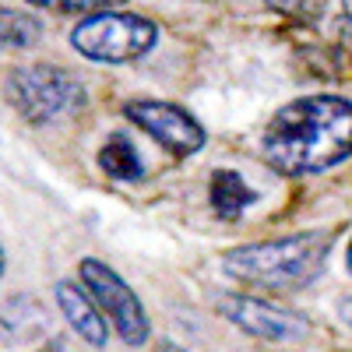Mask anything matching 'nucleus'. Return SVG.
Here are the masks:
<instances>
[{
	"label": "nucleus",
	"instance_id": "nucleus-17",
	"mask_svg": "<svg viewBox=\"0 0 352 352\" xmlns=\"http://www.w3.org/2000/svg\"><path fill=\"white\" fill-rule=\"evenodd\" d=\"M155 352H187V349H184V345H176V342H159Z\"/></svg>",
	"mask_w": 352,
	"mask_h": 352
},
{
	"label": "nucleus",
	"instance_id": "nucleus-4",
	"mask_svg": "<svg viewBox=\"0 0 352 352\" xmlns=\"http://www.w3.org/2000/svg\"><path fill=\"white\" fill-rule=\"evenodd\" d=\"M159 43V25L131 11L85 14L71 28V46L92 64H131L148 56Z\"/></svg>",
	"mask_w": 352,
	"mask_h": 352
},
{
	"label": "nucleus",
	"instance_id": "nucleus-9",
	"mask_svg": "<svg viewBox=\"0 0 352 352\" xmlns=\"http://www.w3.org/2000/svg\"><path fill=\"white\" fill-rule=\"evenodd\" d=\"M208 201H212V212L222 222H240L247 215V208L257 204V190L236 169H215L212 184H208Z\"/></svg>",
	"mask_w": 352,
	"mask_h": 352
},
{
	"label": "nucleus",
	"instance_id": "nucleus-3",
	"mask_svg": "<svg viewBox=\"0 0 352 352\" xmlns=\"http://www.w3.org/2000/svg\"><path fill=\"white\" fill-rule=\"evenodd\" d=\"M4 96L28 124L64 120V116H74L88 102L85 85L67 67H56V64H21L8 71Z\"/></svg>",
	"mask_w": 352,
	"mask_h": 352
},
{
	"label": "nucleus",
	"instance_id": "nucleus-15",
	"mask_svg": "<svg viewBox=\"0 0 352 352\" xmlns=\"http://www.w3.org/2000/svg\"><path fill=\"white\" fill-rule=\"evenodd\" d=\"M338 317H342V320H345V324L352 328V296H345V300L338 303Z\"/></svg>",
	"mask_w": 352,
	"mask_h": 352
},
{
	"label": "nucleus",
	"instance_id": "nucleus-16",
	"mask_svg": "<svg viewBox=\"0 0 352 352\" xmlns=\"http://www.w3.org/2000/svg\"><path fill=\"white\" fill-rule=\"evenodd\" d=\"M36 352H67V349H64V342H56V338H53V342H46V345L36 349Z\"/></svg>",
	"mask_w": 352,
	"mask_h": 352
},
{
	"label": "nucleus",
	"instance_id": "nucleus-8",
	"mask_svg": "<svg viewBox=\"0 0 352 352\" xmlns=\"http://www.w3.org/2000/svg\"><path fill=\"white\" fill-rule=\"evenodd\" d=\"M53 296H56V310L64 314V320L74 328L78 338H85L92 349H102L109 342V320L99 310V303L92 300V292H88L81 282L60 278L53 285Z\"/></svg>",
	"mask_w": 352,
	"mask_h": 352
},
{
	"label": "nucleus",
	"instance_id": "nucleus-18",
	"mask_svg": "<svg viewBox=\"0 0 352 352\" xmlns=\"http://www.w3.org/2000/svg\"><path fill=\"white\" fill-rule=\"evenodd\" d=\"M4 272H8V254H4V243H0V278H4Z\"/></svg>",
	"mask_w": 352,
	"mask_h": 352
},
{
	"label": "nucleus",
	"instance_id": "nucleus-7",
	"mask_svg": "<svg viewBox=\"0 0 352 352\" xmlns=\"http://www.w3.org/2000/svg\"><path fill=\"white\" fill-rule=\"evenodd\" d=\"M219 314L236 324L243 335L261 342H300L310 331V320L296 310H285L272 300L250 296V292H229L219 300Z\"/></svg>",
	"mask_w": 352,
	"mask_h": 352
},
{
	"label": "nucleus",
	"instance_id": "nucleus-13",
	"mask_svg": "<svg viewBox=\"0 0 352 352\" xmlns=\"http://www.w3.org/2000/svg\"><path fill=\"white\" fill-rule=\"evenodd\" d=\"M272 11L285 14V18H296L303 25H314L320 14H324V0H264Z\"/></svg>",
	"mask_w": 352,
	"mask_h": 352
},
{
	"label": "nucleus",
	"instance_id": "nucleus-6",
	"mask_svg": "<svg viewBox=\"0 0 352 352\" xmlns=\"http://www.w3.org/2000/svg\"><path fill=\"white\" fill-rule=\"evenodd\" d=\"M124 116L141 131L148 134L159 148H166L169 155H194L204 148L208 131L201 127V120L184 109L180 102H166V99H131L124 106Z\"/></svg>",
	"mask_w": 352,
	"mask_h": 352
},
{
	"label": "nucleus",
	"instance_id": "nucleus-11",
	"mask_svg": "<svg viewBox=\"0 0 352 352\" xmlns=\"http://www.w3.org/2000/svg\"><path fill=\"white\" fill-rule=\"evenodd\" d=\"M39 36H43L39 18H32L28 11H18V8H0V53L28 50L39 43Z\"/></svg>",
	"mask_w": 352,
	"mask_h": 352
},
{
	"label": "nucleus",
	"instance_id": "nucleus-19",
	"mask_svg": "<svg viewBox=\"0 0 352 352\" xmlns=\"http://www.w3.org/2000/svg\"><path fill=\"white\" fill-rule=\"evenodd\" d=\"M345 264H349V272H352V240H349V250H345Z\"/></svg>",
	"mask_w": 352,
	"mask_h": 352
},
{
	"label": "nucleus",
	"instance_id": "nucleus-5",
	"mask_svg": "<svg viewBox=\"0 0 352 352\" xmlns=\"http://www.w3.org/2000/svg\"><path fill=\"white\" fill-rule=\"evenodd\" d=\"M78 278L88 292H92V300L99 303V310L106 314V320L113 324L116 338L124 345L138 349L152 338L148 310H144L141 296L131 289V282H124L120 272H113L99 257H81L78 261Z\"/></svg>",
	"mask_w": 352,
	"mask_h": 352
},
{
	"label": "nucleus",
	"instance_id": "nucleus-10",
	"mask_svg": "<svg viewBox=\"0 0 352 352\" xmlns=\"http://www.w3.org/2000/svg\"><path fill=\"white\" fill-rule=\"evenodd\" d=\"M99 169L109 176V180H124V184L141 180L144 176V162H141V155L134 148V141L124 138V134L106 138V144L99 148Z\"/></svg>",
	"mask_w": 352,
	"mask_h": 352
},
{
	"label": "nucleus",
	"instance_id": "nucleus-14",
	"mask_svg": "<svg viewBox=\"0 0 352 352\" xmlns=\"http://www.w3.org/2000/svg\"><path fill=\"white\" fill-rule=\"evenodd\" d=\"M338 28H342V39H345V43H352V0H342Z\"/></svg>",
	"mask_w": 352,
	"mask_h": 352
},
{
	"label": "nucleus",
	"instance_id": "nucleus-2",
	"mask_svg": "<svg viewBox=\"0 0 352 352\" xmlns=\"http://www.w3.org/2000/svg\"><path fill=\"white\" fill-rule=\"evenodd\" d=\"M331 232H292L278 240H257L243 247H229L222 254V272L261 292H296L310 285L328 264Z\"/></svg>",
	"mask_w": 352,
	"mask_h": 352
},
{
	"label": "nucleus",
	"instance_id": "nucleus-12",
	"mask_svg": "<svg viewBox=\"0 0 352 352\" xmlns=\"http://www.w3.org/2000/svg\"><path fill=\"white\" fill-rule=\"evenodd\" d=\"M28 4L56 14H99V11H116L127 0H28Z\"/></svg>",
	"mask_w": 352,
	"mask_h": 352
},
{
	"label": "nucleus",
	"instance_id": "nucleus-1",
	"mask_svg": "<svg viewBox=\"0 0 352 352\" xmlns=\"http://www.w3.org/2000/svg\"><path fill=\"white\" fill-rule=\"evenodd\" d=\"M261 159L282 176L328 173L352 159V99L317 92L285 102L261 131Z\"/></svg>",
	"mask_w": 352,
	"mask_h": 352
}]
</instances>
